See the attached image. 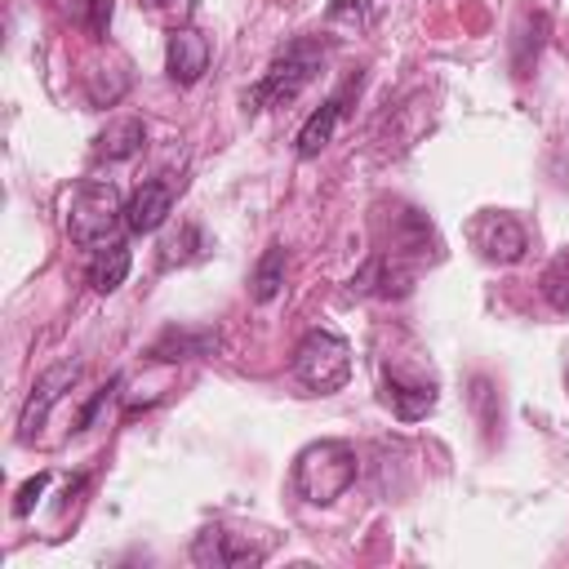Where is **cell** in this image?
<instances>
[{"label": "cell", "mask_w": 569, "mask_h": 569, "mask_svg": "<svg viewBox=\"0 0 569 569\" xmlns=\"http://www.w3.org/2000/svg\"><path fill=\"white\" fill-rule=\"evenodd\" d=\"M120 227H124V204H120L116 182L84 178L67 200V236L84 249H102L116 240Z\"/></svg>", "instance_id": "cell-1"}, {"label": "cell", "mask_w": 569, "mask_h": 569, "mask_svg": "<svg viewBox=\"0 0 569 569\" xmlns=\"http://www.w3.org/2000/svg\"><path fill=\"white\" fill-rule=\"evenodd\" d=\"M351 480H356V453L342 440L307 445L293 462V489L307 502H333L351 489Z\"/></svg>", "instance_id": "cell-2"}, {"label": "cell", "mask_w": 569, "mask_h": 569, "mask_svg": "<svg viewBox=\"0 0 569 569\" xmlns=\"http://www.w3.org/2000/svg\"><path fill=\"white\" fill-rule=\"evenodd\" d=\"M320 71V49L316 44H307V40H298V44H289L267 71H262V80L244 93V111H262V107H280V102H293L307 84H311V76Z\"/></svg>", "instance_id": "cell-3"}, {"label": "cell", "mask_w": 569, "mask_h": 569, "mask_svg": "<svg viewBox=\"0 0 569 569\" xmlns=\"http://www.w3.org/2000/svg\"><path fill=\"white\" fill-rule=\"evenodd\" d=\"M293 378L307 391H320V396L347 387V378H351V347L338 333H329V329H311L298 342V351H293Z\"/></svg>", "instance_id": "cell-4"}, {"label": "cell", "mask_w": 569, "mask_h": 569, "mask_svg": "<svg viewBox=\"0 0 569 569\" xmlns=\"http://www.w3.org/2000/svg\"><path fill=\"white\" fill-rule=\"evenodd\" d=\"M467 236H471V244L480 249V258H489V262H520L525 249H529L525 227H520L511 213H493V209L476 213L471 227H467Z\"/></svg>", "instance_id": "cell-5"}, {"label": "cell", "mask_w": 569, "mask_h": 569, "mask_svg": "<svg viewBox=\"0 0 569 569\" xmlns=\"http://www.w3.org/2000/svg\"><path fill=\"white\" fill-rule=\"evenodd\" d=\"M76 378H80V360H58L53 369H44V373L36 378V387H31L27 405H22V418H18V436H22V440H31V436L40 431V422H44L49 409L62 400V391H71Z\"/></svg>", "instance_id": "cell-6"}, {"label": "cell", "mask_w": 569, "mask_h": 569, "mask_svg": "<svg viewBox=\"0 0 569 569\" xmlns=\"http://www.w3.org/2000/svg\"><path fill=\"white\" fill-rule=\"evenodd\" d=\"M267 556V542H249L244 533H227V529H204L191 542V560L196 565H213V569H236V565H258Z\"/></svg>", "instance_id": "cell-7"}, {"label": "cell", "mask_w": 569, "mask_h": 569, "mask_svg": "<svg viewBox=\"0 0 569 569\" xmlns=\"http://www.w3.org/2000/svg\"><path fill=\"white\" fill-rule=\"evenodd\" d=\"M164 67L178 84H196L209 67V40L196 27H173L169 44H164Z\"/></svg>", "instance_id": "cell-8"}, {"label": "cell", "mask_w": 569, "mask_h": 569, "mask_svg": "<svg viewBox=\"0 0 569 569\" xmlns=\"http://www.w3.org/2000/svg\"><path fill=\"white\" fill-rule=\"evenodd\" d=\"M169 213H173V187L160 182V178H151V182H142V187L133 191V200L124 204V227L138 231V236H147V231H156Z\"/></svg>", "instance_id": "cell-9"}, {"label": "cell", "mask_w": 569, "mask_h": 569, "mask_svg": "<svg viewBox=\"0 0 569 569\" xmlns=\"http://www.w3.org/2000/svg\"><path fill=\"white\" fill-rule=\"evenodd\" d=\"M382 400L391 405V413L396 418H405V422H413V418H422V413H431L436 409V387L431 382H422V378H400V373H391L387 382H382Z\"/></svg>", "instance_id": "cell-10"}, {"label": "cell", "mask_w": 569, "mask_h": 569, "mask_svg": "<svg viewBox=\"0 0 569 569\" xmlns=\"http://www.w3.org/2000/svg\"><path fill=\"white\" fill-rule=\"evenodd\" d=\"M342 98L347 93H333V98H325L320 102V111H311L307 116V124L298 129V156H320L329 142H333V129H338V120H342Z\"/></svg>", "instance_id": "cell-11"}, {"label": "cell", "mask_w": 569, "mask_h": 569, "mask_svg": "<svg viewBox=\"0 0 569 569\" xmlns=\"http://www.w3.org/2000/svg\"><path fill=\"white\" fill-rule=\"evenodd\" d=\"M129 267H133L129 244H120V240L102 244V249L93 253V262H89V289H93V293H111V289H120L124 276H129Z\"/></svg>", "instance_id": "cell-12"}, {"label": "cell", "mask_w": 569, "mask_h": 569, "mask_svg": "<svg viewBox=\"0 0 569 569\" xmlns=\"http://www.w3.org/2000/svg\"><path fill=\"white\" fill-rule=\"evenodd\" d=\"M142 142H147V124L129 116V120L107 124V129L98 133L93 151H98L102 160H129V156H138V151H142Z\"/></svg>", "instance_id": "cell-13"}, {"label": "cell", "mask_w": 569, "mask_h": 569, "mask_svg": "<svg viewBox=\"0 0 569 569\" xmlns=\"http://www.w3.org/2000/svg\"><path fill=\"white\" fill-rule=\"evenodd\" d=\"M249 284H253V298H258V302H271V298L280 293V284H284V249H280V244H271V249L258 258Z\"/></svg>", "instance_id": "cell-14"}, {"label": "cell", "mask_w": 569, "mask_h": 569, "mask_svg": "<svg viewBox=\"0 0 569 569\" xmlns=\"http://www.w3.org/2000/svg\"><path fill=\"white\" fill-rule=\"evenodd\" d=\"M542 293L556 311H569V249L551 258V267L542 271Z\"/></svg>", "instance_id": "cell-15"}, {"label": "cell", "mask_w": 569, "mask_h": 569, "mask_svg": "<svg viewBox=\"0 0 569 569\" xmlns=\"http://www.w3.org/2000/svg\"><path fill=\"white\" fill-rule=\"evenodd\" d=\"M209 333H200V338H187V333H178V329H169L156 347H151V360H187V351H209Z\"/></svg>", "instance_id": "cell-16"}, {"label": "cell", "mask_w": 569, "mask_h": 569, "mask_svg": "<svg viewBox=\"0 0 569 569\" xmlns=\"http://www.w3.org/2000/svg\"><path fill=\"white\" fill-rule=\"evenodd\" d=\"M200 249H204V236H200V227H182L178 236H169L164 240V253H160V262L164 267H173V262H187V258H200Z\"/></svg>", "instance_id": "cell-17"}, {"label": "cell", "mask_w": 569, "mask_h": 569, "mask_svg": "<svg viewBox=\"0 0 569 569\" xmlns=\"http://www.w3.org/2000/svg\"><path fill=\"white\" fill-rule=\"evenodd\" d=\"M44 485H49V471H40V476H31L22 489H18V498H13V516H31V507H36V498L44 493Z\"/></svg>", "instance_id": "cell-18"}, {"label": "cell", "mask_w": 569, "mask_h": 569, "mask_svg": "<svg viewBox=\"0 0 569 569\" xmlns=\"http://www.w3.org/2000/svg\"><path fill=\"white\" fill-rule=\"evenodd\" d=\"M147 9H151L156 18H169V22L178 27V18H187V13L196 9V0H147Z\"/></svg>", "instance_id": "cell-19"}, {"label": "cell", "mask_w": 569, "mask_h": 569, "mask_svg": "<svg viewBox=\"0 0 569 569\" xmlns=\"http://www.w3.org/2000/svg\"><path fill=\"white\" fill-rule=\"evenodd\" d=\"M107 22H111V0H89V31L102 36Z\"/></svg>", "instance_id": "cell-20"}]
</instances>
